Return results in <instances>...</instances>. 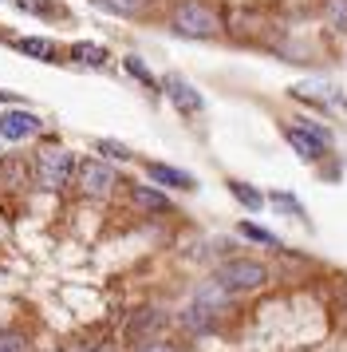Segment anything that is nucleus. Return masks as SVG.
<instances>
[{
	"mask_svg": "<svg viewBox=\"0 0 347 352\" xmlns=\"http://www.w3.org/2000/svg\"><path fill=\"white\" fill-rule=\"evenodd\" d=\"M32 170H36V186H40V190L56 194L71 182L75 159H71L67 151H60V146H47V151H40V155L32 159Z\"/></svg>",
	"mask_w": 347,
	"mask_h": 352,
	"instance_id": "nucleus-1",
	"label": "nucleus"
},
{
	"mask_svg": "<svg viewBox=\"0 0 347 352\" xmlns=\"http://www.w3.org/2000/svg\"><path fill=\"white\" fill-rule=\"evenodd\" d=\"M213 281H221L229 293H249V289H261L268 281V270L261 261H252V257H233V261H225L217 270Z\"/></svg>",
	"mask_w": 347,
	"mask_h": 352,
	"instance_id": "nucleus-2",
	"label": "nucleus"
},
{
	"mask_svg": "<svg viewBox=\"0 0 347 352\" xmlns=\"http://www.w3.org/2000/svg\"><path fill=\"white\" fill-rule=\"evenodd\" d=\"M174 32L189 36V40H209V36H217V16L198 0H182L174 8Z\"/></svg>",
	"mask_w": 347,
	"mask_h": 352,
	"instance_id": "nucleus-3",
	"label": "nucleus"
},
{
	"mask_svg": "<svg viewBox=\"0 0 347 352\" xmlns=\"http://www.w3.org/2000/svg\"><path fill=\"white\" fill-rule=\"evenodd\" d=\"M75 186L83 198H110V190L119 186V175H115V166H107L103 159H87V162H79V170H75Z\"/></svg>",
	"mask_w": 347,
	"mask_h": 352,
	"instance_id": "nucleus-4",
	"label": "nucleus"
},
{
	"mask_svg": "<svg viewBox=\"0 0 347 352\" xmlns=\"http://www.w3.org/2000/svg\"><path fill=\"white\" fill-rule=\"evenodd\" d=\"M40 115L24 111V107H12V111L0 115V139H8V143H20V139H32V135H40Z\"/></svg>",
	"mask_w": 347,
	"mask_h": 352,
	"instance_id": "nucleus-5",
	"label": "nucleus"
},
{
	"mask_svg": "<svg viewBox=\"0 0 347 352\" xmlns=\"http://www.w3.org/2000/svg\"><path fill=\"white\" fill-rule=\"evenodd\" d=\"M162 87H166V99H170L182 115H198L205 107V99L198 96V91H193V83L182 80V76H166V80H162Z\"/></svg>",
	"mask_w": 347,
	"mask_h": 352,
	"instance_id": "nucleus-6",
	"label": "nucleus"
},
{
	"mask_svg": "<svg viewBox=\"0 0 347 352\" xmlns=\"http://www.w3.org/2000/svg\"><path fill=\"white\" fill-rule=\"evenodd\" d=\"M162 329H166V313H158V309H142V313H134V317L126 320V340L142 344V340L158 336Z\"/></svg>",
	"mask_w": 347,
	"mask_h": 352,
	"instance_id": "nucleus-7",
	"label": "nucleus"
},
{
	"mask_svg": "<svg viewBox=\"0 0 347 352\" xmlns=\"http://www.w3.org/2000/svg\"><path fill=\"white\" fill-rule=\"evenodd\" d=\"M284 139L296 146L300 159H308V162L324 159V151H328V143H324L320 135H312V131H304V127H288V131H284Z\"/></svg>",
	"mask_w": 347,
	"mask_h": 352,
	"instance_id": "nucleus-8",
	"label": "nucleus"
},
{
	"mask_svg": "<svg viewBox=\"0 0 347 352\" xmlns=\"http://www.w3.org/2000/svg\"><path fill=\"white\" fill-rule=\"evenodd\" d=\"M146 175H150V182H158V186H174V190H193V186H198L193 175L178 170V166H166V162H146Z\"/></svg>",
	"mask_w": 347,
	"mask_h": 352,
	"instance_id": "nucleus-9",
	"label": "nucleus"
},
{
	"mask_svg": "<svg viewBox=\"0 0 347 352\" xmlns=\"http://www.w3.org/2000/svg\"><path fill=\"white\" fill-rule=\"evenodd\" d=\"M292 96L296 99H308V103H320V107H339V91L331 87V83H324V80H308V83H296L292 87Z\"/></svg>",
	"mask_w": 347,
	"mask_h": 352,
	"instance_id": "nucleus-10",
	"label": "nucleus"
},
{
	"mask_svg": "<svg viewBox=\"0 0 347 352\" xmlns=\"http://www.w3.org/2000/svg\"><path fill=\"white\" fill-rule=\"evenodd\" d=\"M130 198H134V206L150 210V214H166V210H170V198H166V194H158L154 186H134Z\"/></svg>",
	"mask_w": 347,
	"mask_h": 352,
	"instance_id": "nucleus-11",
	"label": "nucleus"
},
{
	"mask_svg": "<svg viewBox=\"0 0 347 352\" xmlns=\"http://www.w3.org/2000/svg\"><path fill=\"white\" fill-rule=\"evenodd\" d=\"M16 48L24 52V56H36V60H44V64H56V44L51 40H40V36H24V40H16Z\"/></svg>",
	"mask_w": 347,
	"mask_h": 352,
	"instance_id": "nucleus-12",
	"label": "nucleus"
},
{
	"mask_svg": "<svg viewBox=\"0 0 347 352\" xmlns=\"http://www.w3.org/2000/svg\"><path fill=\"white\" fill-rule=\"evenodd\" d=\"M182 324H186L189 333H205V329H213V309H205L202 301H193L182 313Z\"/></svg>",
	"mask_w": 347,
	"mask_h": 352,
	"instance_id": "nucleus-13",
	"label": "nucleus"
},
{
	"mask_svg": "<svg viewBox=\"0 0 347 352\" xmlns=\"http://www.w3.org/2000/svg\"><path fill=\"white\" fill-rule=\"evenodd\" d=\"M71 60H79L83 67H107V48H99V44H71Z\"/></svg>",
	"mask_w": 347,
	"mask_h": 352,
	"instance_id": "nucleus-14",
	"label": "nucleus"
},
{
	"mask_svg": "<svg viewBox=\"0 0 347 352\" xmlns=\"http://www.w3.org/2000/svg\"><path fill=\"white\" fill-rule=\"evenodd\" d=\"M229 297H233V293L221 285V281H209V285H205L202 293H198V301H202L205 309H213V313H221V309L229 305Z\"/></svg>",
	"mask_w": 347,
	"mask_h": 352,
	"instance_id": "nucleus-15",
	"label": "nucleus"
},
{
	"mask_svg": "<svg viewBox=\"0 0 347 352\" xmlns=\"http://www.w3.org/2000/svg\"><path fill=\"white\" fill-rule=\"evenodd\" d=\"M20 12H32V16H47V20H60L63 8L56 4V0H12Z\"/></svg>",
	"mask_w": 347,
	"mask_h": 352,
	"instance_id": "nucleus-16",
	"label": "nucleus"
},
{
	"mask_svg": "<svg viewBox=\"0 0 347 352\" xmlns=\"http://www.w3.org/2000/svg\"><path fill=\"white\" fill-rule=\"evenodd\" d=\"M229 194H233L241 206H249V210H261V206H265V198L252 190L249 182H237V178H233V182H229Z\"/></svg>",
	"mask_w": 347,
	"mask_h": 352,
	"instance_id": "nucleus-17",
	"label": "nucleus"
},
{
	"mask_svg": "<svg viewBox=\"0 0 347 352\" xmlns=\"http://www.w3.org/2000/svg\"><path fill=\"white\" fill-rule=\"evenodd\" d=\"M123 67H126V76H134V80H139L142 87H150V91H154V87H158V80H154V76H150V67L142 64L139 56H126V60H123Z\"/></svg>",
	"mask_w": 347,
	"mask_h": 352,
	"instance_id": "nucleus-18",
	"label": "nucleus"
},
{
	"mask_svg": "<svg viewBox=\"0 0 347 352\" xmlns=\"http://www.w3.org/2000/svg\"><path fill=\"white\" fill-rule=\"evenodd\" d=\"M95 4L107 8V12H115V16H139L146 0H95Z\"/></svg>",
	"mask_w": 347,
	"mask_h": 352,
	"instance_id": "nucleus-19",
	"label": "nucleus"
},
{
	"mask_svg": "<svg viewBox=\"0 0 347 352\" xmlns=\"http://www.w3.org/2000/svg\"><path fill=\"white\" fill-rule=\"evenodd\" d=\"M95 151H99L103 159H115V162H126V159H134V155H130V146H123L119 139H99V143H95Z\"/></svg>",
	"mask_w": 347,
	"mask_h": 352,
	"instance_id": "nucleus-20",
	"label": "nucleus"
},
{
	"mask_svg": "<svg viewBox=\"0 0 347 352\" xmlns=\"http://www.w3.org/2000/svg\"><path fill=\"white\" fill-rule=\"evenodd\" d=\"M324 16L335 32H347V0H328L324 4Z\"/></svg>",
	"mask_w": 347,
	"mask_h": 352,
	"instance_id": "nucleus-21",
	"label": "nucleus"
},
{
	"mask_svg": "<svg viewBox=\"0 0 347 352\" xmlns=\"http://www.w3.org/2000/svg\"><path fill=\"white\" fill-rule=\"evenodd\" d=\"M241 234H245L249 241H261V245H276V250H280V241L272 238L268 230H261V226H252V222H241Z\"/></svg>",
	"mask_w": 347,
	"mask_h": 352,
	"instance_id": "nucleus-22",
	"label": "nucleus"
},
{
	"mask_svg": "<svg viewBox=\"0 0 347 352\" xmlns=\"http://www.w3.org/2000/svg\"><path fill=\"white\" fill-rule=\"evenodd\" d=\"M0 352H32L28 340L20 333H8V329H0Z\"/></svg>",
	"mask_w": 347,
	"mask_h": 352,
	"instance_id": "nucleus-23",
	"label": "nucleus"
},
{
	"mask_svg": "<svg viewBox=\"0 0 347 352\" xmlns=\"http://www.w3.org/2000/svg\"><path fill=\"white\" fill-rule=\"evenodd\" d=\"M272 206L284 210V214H292V218H304V206H300L292 194H272Z\"/></svg>",
	"mask_w": 347,
	"mask_h": 352,
	"instance_id": "nucleus-24",
	"label": "nucleus"
},
{
	"mask_svg": "<svg viewBox=\"0 0 347 352\" xmlns=\"http://www.w3.org/2000/svg\"><path fill=\"white\" fill-rule=\"evenodd\" d=\"M134 352H178V349H174V344H166V340H154V336H150V340H142Z\"/></svg>",
	"mask_w": 347,
	"mask_h": 352,
	"instance_id": "nucleus-25",
	"label": "nucleus"
},
{
	"mask_svg": "<svg viewBox=\"0 0 347 352\" xmlns=\"http://www.w3.org/2000/svg\"><path fill=\"white\" fill-rule=\"evenodd\" d=\"M0 103H20V96L16 91H0Z\"/></svg>",
	"mask_w": 347,
	"mask_h": 352,
	"instance_id": "nucleus-26",
	"label": "nucleus"
},
{
	"mask_svg": "<svg viewBox=\"0 0 347 352\" xmlns=\"http://www.w3.org/2000/svg\"><path fill=\"white\" fill-rule=\"evenodd\" d=\"M339 107H347V96H344V99H339Z\"/></svg>",
	"mask_w": 347,
	"mask_h": 352,
	"instance_id": "nucleus-27",
	"label": "nucleus"
},
{
	"mask_svg": "<svg viewBox=\"0 0 347 352\" xmlns=\"http://www.w3.org/2000/svg\"><path fill=\"white\" fill-rule=\"evenodd\" d=\"M56 352H67V349H56Z\"/></svg>",
	"mask_w": 347,
	"mask_h": 352,
	"instance_id": "nucleus-28",
	"label": "nucleus"
}]
</instances>
